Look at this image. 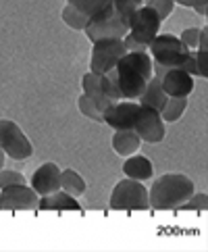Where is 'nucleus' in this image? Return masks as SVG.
Here are the masks:
<instances>
[{"instance_id": "f257e3e1", "label": "nucleus", "mask_w": 208, "mask_h": 252, "mask_svg": "<svg viewBox=\"0 0 208 252\" xmlns=\"http://www.w3.org/2000/svg\"><path fill=\"white\" fill-rule=\"evenodd\" d=\"M121 100H138L152 77V59L148 52H125L115 65Z\"/></svg>"}, {"instance_id": "f03ea898", "label": "nucleus", "mask_w": 208, "mask_h": 252, "mask_svg": "<svg viewBox=\"0 0 208 252\" xmlns=\"http://www.w3.org/2000/svg\"><path fill=\"white\" fill-rule=\"evenodd\" d=\"M194 192H196V186L187 175L165 173L156 177L152 188L148 190V202H150V209L154 211L181 209Z\"/></svg>"}, {"instance_id": "7ed1b4c3", "label": "nucleus", "mask_w": 208, "mask_h": 252, "mask_svg": "<svg viewBox=\"0 0 208 252\" xmlns=\"http://www.w3.org/2000/svg\"><path fill=\"white\" fill-rule=\"evenodd\" d=\"M127 32H129L127 19L117 13L113 4H108L98 13H94L92 17H88V23L84 28V33L88 35L89 42H96L100 38H123Z\"/></svg>"}, {"instance_id": "20e7f679", "label": "nucleus", "mask_w": 208, "mask_h": 252, "mask_svg": "<svg viewBox=\"0 0 208 252\" xmlns=\"http://www.w3.org/2000/svg\"><path fill=\"white\" fill-rule=\"evenodd\" d=\"M108 206L115 211H148V190L138 179L125 177L113 188Z\"/></svg>"}, {"instance_id": "39448f33", "label": "nucleus", "mask_w": 208, "mask_h": 252, "mask_svg": "<svg viewBox=\"0 0 208 252\" xmlns=\"http://www.w3.org/2000/svg\"><path fill=\"white\" fill-rule=\"evenodd\" d=\"M189 48L173 33H158L148 44V55L152 63H158L162 67H181Z\"/></svg>"}, {"instance_id": "423d86ee", "label": "nucleus", "mask_w": 208, "mask_h": 252, "mask_svg": "<svg viewBox=\"0 0 208 252\" xmlns=\"http://www.w3.org/2000/svg\"><path fill=\"white\" fill-rule=\"evenodd\" d=\"M0 148L4 150L6 158L27 160L33 155V146L23 129L11 119H0Z\"/></svg>"}, {"instance_id": "0eeeda50", "label": "nucleus", "mask_w": 208, "mask_h": 252, "mask_svg": "<svg viewBox=\"0 0 208 252\" xmlns=\"http://www.w3.org/2000/svg\"><path fill=\"white\" fill-rule=\"evenodd\" d=\"M127 52L123 38H100L92 42V59H89V71L96 75L115 69L119 59Z\"/></svg>"}, {"instance_id": "6e6552de", "label": "nucleus", "mask_w": 208, "mask_h": 252, "mask_svg": "<svg viewBox=\"0 0 208 252\" xmlns=\"http://www.w3.org/2000/svg\"><path fill=\"white\" fill-rule=\"evenodd\" d=\"M127 25H129V35L133 40H138L140 44H148L160 33V25L162 21L158 19V15L154 13V8L148 4L138 6L133 13L127 17Z\"/></svg>"}, {"instance_id": "1a4fd4ad", "label": "nucleus", "mask_w": 208, "mask_h": 252, "mask_svg": "<svg viewBox=\"0 0 208 252\" xmlns=\"http://www.w3.org/2000/svg\"><path fill=\"white\" fill-rule=\"evenodd\" d=\"M133 131L138 133L142 142H146V144H160L162 140H165L167 127H165V121H162V117H160L158 111L150 109V106L140 104L138 115H135Z\"/></svg>"}, {"instance_id": "9d476101", "label": "nucleus", "mask_w": 208, "mask_h": 252, "mask_svg": "<svg viewBox=\"0 0 208 252\" xmlns=\"http://www.w3.org/2000/svg\"><path fill=\"white\" fill-rule=\"evenodd\" d=\"M40 196L27 184H13L0 188V209L2 211H38Z\"/></svg>"}, {"instance_id": "9b49d317", "label": "nucleus", "mask_w": 208, "mask_h": 252, "mask_svg": "<svg viewBox=\"0 0 208 252\" xmlns=\"http://www.w3.org/2000/svg\"><path fill=\"white\" fill-rule=\"evenodd\" d=\"M140 104L135 100H117L102 113V123L108 127L117 129H133L135 115H138Z\"/></svg>"}, {"instance_id": "f8f14e48", "label": "nucleus", "mask_w": 208, "mask_h": 252, "mask_svg": "<svg viewBox=\"0 0 208 252\" xmlns=\"http://www.w3.org/2000/svg\"><path fill=\"white\" fill-rule=\"evenodd\" d=\"M160 86L167 92V96L187 98L194 92V77L181 67H169L160 77Z\"/></svg>"}, {"instance_id": "ddd939ff", "label": "nucleus", "mask_w": 208, "mask_h": 252, "mask_svg": "<svg viewBox=\"0 0 208 252\" xmlns=\"http://www.w3.org/2000/svg\"><path fill=\"white\" fill-rule=\"evenodd\" d=\"M31 188L38 196H46L54 190H60V167L57 163H44L33 171Z\"/></svg>"}, {"instance_id": "4468645a", "label": "nucleus", "mask_w": 208, "mask_h": 252, "mask_svg": "<svg viewBox=\"0 0 208 252\" xmlns=\"http://www.w3.org/2000/svg\"><path fill=\"white\" fill-rule=\"evenodd\" d=\"M38 209L40 211H81V204L75 196L67 194L65 190H54L46 196H40Z\"/></svg>"}, {"instance_id": "2eb2a0df", "label": "nucleus", "mask_w": 208, "mask_h": 252, "mask_svg": "<svg viewBox=\"0 0 208 252\" xmlns=\"http://www.w3.org/2000/svg\"><path fill=\"white\" fill-rule=\"evenodd\" d=\"M167 92L162 90V86H160V77H156V75H152L150 79H148V84H146V88H144V92L138 96V104H144V106H150V109H154V111H162V106H165V102H167Z\"/></svg>"}, {"instance_id": "dca6fc26", "label": "nucleus", "mask_w": 208, "mask_h": 252, "mask_svg": "<svg viewBox=\"0 0 208 252\" xmlns=\"http://www.w3.org/2000/svg\"><path fill=\"white\" fill-rule=\"evenodd\" d=\"M123 173L131 179H138V182H146V179L154 175V167H152L148 157L135 152V155L127 157V160L123 163Z\"/></svg>"}, {"instance_id": "f3484780", "label": "nucleus", "mask_w": 208, "mask_h": 252, "mask_svg": "<svg viewBox=\"0 0 208 252\" xmlns=\"http://www.w3.org/2000/svg\"><path fill=\"white\" fill-rule=\"evenodd\" d=\"M142 144L144 142L140 140V136L133 129H117L113 136V150L123 158L135 155Z\"/></svg>"}, {"instance_id": "a211bd4d", "label": "nucleus", "mask_w": 208, "mask_h": 252, "mask_svg": "<svg viewBox=\"0 0 208 252\" xmlns=\"http://www.w3.org/2000/svg\"><path fill=\"white\" fill-rule=\"evenodd\" d=\"M81 88H84V94H86L102 113L113 104V100H108V98L104 96V92L100 90V82H98V75L92 73V71H88V73L81 77Z\"/></svg>"}, {"instance_id": "6ab92c4d", "label": "nucleus", "mask_w": 208, "mask_h": 252, "mask_svg": "<svg viewBox=\"0 0 208 252\" xmlns=\"http://www.w3.org/2000/svg\"><path fill=\"white\" fill-rule=\"evenodd\" d=\"M60 190H65L67 194L79 198V196L86 194L88 184L75 169H65V171L60 169Z\"/></svg>"}, {"instance_id": "aec40b11", "label": "nucleus", "mask_w": 208, "mask_h": 252, "mask_svg": "<svg viewBox=\"0 0 208 252\" xmlns=\"http://www.w3.org/2000/svg\"><path fill=\"white\" fill-rule=\"evenodd\" d=\"M187 109V98H177V96H169L165 106L160 111V117L165 123H175L177 119H181V115Z\"/></svg>"}, {"instance_id": "412c9836", "label": "nucleus", "mask_w": 208, "mask_h": 252, "mask_svg": "<svg viewBox=\"0 0 208 252\" xmlns=\"http://www.w3.org/2000/svg\"><path fill=\"white\" fill-rule=\"evenodd\" d=\"M98 82H100V90L104 92V96L108 100H121V92H119V84H117V71L115 69H108L106 73L98 75Z\"/></svg>"}, {"instance_id": "4be33fe9", "label": "nucleus", "mask_w": 208, "mask_h": 252, "mask_svg": "<svg viewBox=\"0 0 208 252\" xmlns=\"http://www.w3.org/2000/svg\"><path fill=\"white\" fill-rule=\"evenodd\" d=\"M67 4L77 8V11L84 13L86 17H92L94 13L100 11V8L113 4V0H67Z\"/></svg>"}, {"instance_id": "5701e85b", "label": "nucleus", "mask_w": 208, "mask_h": 252, "mask_svg": "<svg viewBox=\"0 0 208 252\" xmlns=\"http://www.w3.org/2000/svg\"><path fill=\"white\" fill-rule=\"evenodd\" d=\"M60 17H62V21H65L69 28H71V30H75V32H84L86 23H88V17H86L84 13H79L77 8H73L71 4H67L65 8H62Z\"/></svg>"}, {"instance_id": "b1692460", "label": "nucleus", "mask_w": 208, "mask_h": 252, "mask_svg": "<svg viewBox=\"0 0 208 252\" xmlns=\"http://www.w3.org/2000/svg\"><path fill=\"white\" fill-rule=\"evenodd\" d=\"M77 109H79V113L84 115V117H88V119L102 123V111L98 109V106H96L92 100H89V98H88L86 94H81V96H79V100H77Z\"/></svg>"}, {"instance_id": "393cba45", "label": "nucleus", "mask_w": 208, "mask_h": 252, "mask_svg": "<svg viewBox=\"0 0 208 252\" xmlns=\"http://www.w3.org/2000/svg\"><path fill=\"white\" fill-rule=\"evenodd\" d=\"M146 4L154 8V13L158 15V19H160V21L169 19L171 13H173V8H175V2H173V0H148Z\"/></svg>"}, {"instance_id": "a878e982", "label": "nucleus", "mask_w": 208, "mask_h": 252, "mask_svg": "<svg viewBox=\"0 0 208 252\" xmlns=\"http://www.w3.org/2000/svg\"><path fill=\"white\" fill-rule=\"evenodd\" d=\"M148 0H113V8L117 13H119L121 17H125L127 19L129 17V13H133L138 6H142V4H146Z\"/></svg>"}, {"instance_id": "bb28decb", "label": "nucleus", "mask_w": 208, "mask_h": 252, "mask_svg": "<svg viewBox=\"0 0 208 252\" xmlns=\"http://www.w3.org/2000/svg\"><path fill=\"white\" fill-rule=\"evenodd\" d=\"M13 184H25V177L15 169H0V188L13 186Z\"/></svg>"}, {"instance_id": "cd10ccee", "label": "nucleus", "mask_w": 208, "mask_h": 252, "mask_svg": "<svg viewBox=\"0 0 208 252\" xmlns=\"http://www.w3.org/2000/svg\"><path fill=\"white\" fill-rule=\"evenodd\" d=\"M208 206V196L206 192H194L189 196V200L181 206V209H192V211H206Z\"/></svg>"}, {"instance_id": "c85d7f7f", "label": "nucleus", "mask_w": 208, "mask_h": 252, "mask_svg": "<svg viewBox=\"0 0 208 252\" xmlns=\"http://www.w3.org/2000/svg\"><path fill=\"white\" fill-rule=\"evenodd\" d=\"M198 38H200V28H189V30H185L181 35H179V40L183 42V46H187L189 50H196Z\"/></svg>"}, {"instance_id": "c756f323", "label": "nucleus", "mask_w": 208, "mask_h": 252, "mask_svg": "<svg viewBox=\"0 0 208 252\" xmlns=\"http://www.w3.org/2000/svg\"><path fill=\"white\" fill-rule=\"evenodd\" d=\"M177 4L187 6V8H194L198 15H204V17L208 13V0H179Z\"/></svg>"}, {"instance_id": "7c9ffc66", "label": "nucleus", "mask_w": 208, "mask_h": 252, "mask_svg": "<svg viewBox=\"0 0 208 252\" xmlns=\"http://www.w3.org/2000/svg\"><path fill=\"white\" fill-rule=\"evenodd\" d=\"M123 42H125V48H127V52H148L146 44H140L138 40H133L129 33L123 35Z\"/></svg>"}, {"instance_id": "2f4dec72", "label": "nucleus", "mask_w": 208, "mask_h": 252, "mask_svg": "<svg viewBox=\"0 0 208 252\" xmlns=\"http://www.w3.org/2000/svg\"><path fill=\"white\" fill-rule=\"evenodd\" d=\"M4 160H6V155H4V150L0 148V169L4 167Z\"/></svg>"}, {"instance_id": "473e14b6", "label": "nucleus", "mask_w": 208, "mask_h": 252, "mask_svg": "<svg viewBox=\"0 0 208 252\" xmlns=\"http://www.w3.org/2000/svg\"><path fill=\"white\" fill-rule=\"evenodd\" d=\"M173 2H175V4H177V2H179V0H173Z\"/></svg>"}]
</instances>
